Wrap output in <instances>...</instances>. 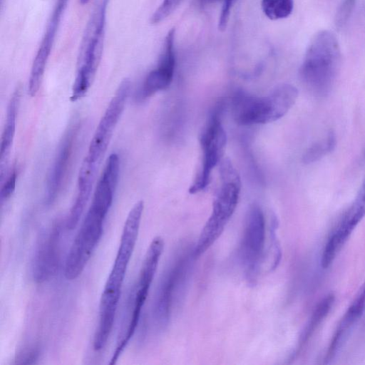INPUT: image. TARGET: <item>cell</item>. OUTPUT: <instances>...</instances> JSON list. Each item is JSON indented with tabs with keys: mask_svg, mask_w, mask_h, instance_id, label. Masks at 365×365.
<instances>
[{
	"mask_svg": "<svg viewBox=\"0 0 365 365\" xmlns=\"http://www.w3.org/2000/svg\"><path fill=\"white\" fill-rule=\"evenodd\" d=\"M182 0H163L150 19L152 24H158L168 17Z\"/></svg>",
	"mask_w": 365,
	"mask_h": 365,
	"instance_id": "obj_23",
	"label": "cell"
},
{
	"mask_svg": "<svg viewBox=\"0 0 365 365\" xmlns=\"http://www.w3.org/2000/svg\"><path fill=\"white\" fill-rule=\"evenodd\" d=\"M227 135L218 113H213L207 120L200 137L202 153V165L199 173L189 189L195 194L205 189L209 185L213 168L223 158Z\"/></svg>",
	"mask_w": 365,
	"mask_h": 365,
	"instance_id": "obj_9",
	"label": "cell"
},
{
	"mask_svg": "<svg viewBox=\"0 0 365 365\" xmlns=\"http://www.w3.org/2000/svg\"><path fill=\"white\" fill-rule=\"evenodd\" d=\"M21 92L16 89L7 106L6 120L3 128L0 148V175H4L9 158L15 132L17 113L20 103Z\"/></svg>",
	"mask_w": 365,
	"mask_h": 365,
	"instance_id": "obj_18",
	"label": "cell"
},
{
	"mask_svg": "<svg viewBox=\"0 0 365 365\" xmlns=\"http://www.w3.org/2000/svg\"><path fill=\"white\" fill-rule=\"evenodd\" d=\"M336 146V135L329 131L326 137L313 143L304 152L302 160L306 164L316 162L331 152Z\"/></svg>",
	"mask_w": 365,
	"mask_h": 365,
	"instance_id": "obj_20",
	"label": "cell"
},
{
	"mask_svg": "<svg viewBox=\"0 0 365 365\" xmlns=\"http://www.w3.org/2000/svg\"><path fill=\"white\" fill-rule=\"evenodd\" d=\"M175 32L174 28L168 32L157 66L148 73L136 94L138 100H145L171 83L175 68Z\"/></svg>",
	"mask_w": 365,
	"mask_h": 365,
	"instance_id": "obj_15",
	"label": "cell"
},
{
	"mask_svg": "<svg viewBox=\"0 0 365 365\" xmlns=\"http://www.w3.org/2000/svg\"><path fill=\"white\" fill-rule=\"evenodd\" d=\"M235 0H223L221 14L218 21V28L220 31L225 30L229 20L230 11Z\"/></svg>",
	"mask_w": 365,
	"mask_h": 365,
	"instance_id": "obj_27",
	"label": "cell"
},
{
	"mask_svg": "<svg viewBox=\"0 0 365 365\" xmlns=\"http://www.w3.org/2000/svg\"><path fill=\"white\" fill-rule=\"evenodd\" d=\"M201 6H207L216 2H218L220 0H199ZM223 1V0H222Z\"/></svg>",
	"mask_w": 365,
	"mask_h": 365,
	"instance_id": "obj_28",
	"label": "cell"
},
{
	"mask_svg": "<svg viewBox=\"0 0 365 365\" xmlns=\"http://www.w3.org/2000/svg\"><path fill=\"white\" fill-rule=\"evenodd\" d=\"M164 249L161 237L151 241L143 259L137 283L128 302V314L116 341L109 364H115L125 350L138 327L141 311L146 301L150 287L155 277L159 260Z\"/></svg>",
	"mask_w": 365,
	"mask_h": 365,
	"instance_id": "obj_7",
	"label": "cell"
},
{
	"mask_svg": "<svg viewBox=\"0 0 365 365\" xmlns=\"http://www.w3.org/2000/svg\"><path fill=\"white\" fill-rule=\"evenodd\" d=\"M130 88L131 83L128 78L119 84L98 123L84 160L98 166L123 112Z\"/></svg>",
	"mask_w": 365,
	"mask_h": 365,
	"instance_id": "obj_10",
	"label": "cell"
},
{
	"mask_svg": "<svg viewBox=\"0 0 365 365\" xmlns=\"http://www.w3.org/2000/svg\"><path fill=\"white\" fill-rule=\"evenodd\" d=\"M110 0H96L80 43L71 100L76 101L89 90L99 66L104 46L106 14Z\"/></svg>",
	"mask_w": 365,
	"mask_h": 365,
	"instance_id": "obj_4",
	"label": "cell"
},
{
	"mask_svg": "<svg viewBox=\"0 0 365 365\" xmlns=\"http://www.w3.org/2000/svg\"><path fill=\"white\" fill-rule=\"evenodd\" d=\"M77 129L76 125L70 126L59 144L46 182V202L48 205L56 200L61 189L75 145Z\"/></svg>",
	"mask_w": 365,
	"mask_h": 365,
	"instance_id": "obj_16",
	"label": "cell"
},
{
	"mask_svg": "<svg viewBox=\"0 0 365 365\" xmlns=\"http://www.w3.org/2000/svg\"><path fill=\"white\" fill-rule=\"evenodd\" d=\"M265 245V219L261 207L252 205L247 212L240 244V257L246 279L254 284L258 276Z\"/></svg>",
	"mask_w": 365,
	"mask_h": 365,
	"instance_id": "obj_8",
	"label": "cell"
},
{
	"mask_svg": "<svg viewBox=\"0 0 365 365\" xmlns=\"http://www.w3.org/2000/svg\"><path fill=\"white\" fill-rule=\"evenodd\" d=\"M40 349L38 345H29L20 349L15 355V364H31L38 360Z\"/></svg>",
	"mask_w": 365,
	"mask_h": 365,
	"instance_id": "obj_24",
	"label": "cell"
},
{
	"mask_svg": "<svg viewBox=\"0 0 365 365\" xmlns=\"http://www.w3.org/2000/svg\"><path fill=\"white\" fill-rule=\"evenodd\" d=\"M297 97V88L288 83L277 86L265 96L240 93L232 100L233 118L242 125L271 123L283 117Z\"/></svg>",
	"mask_w": 365,
	"mask_h": 365,
	"instance_id": "obj_6",
	"label": "cell"
},
{
	"mask_svg": "<svg viewBox=\"0 0 365 365\" xmlns=\"http://www.w3.org/2000/svg\"><path fill=\"white\" fill-rule=\"evenodd\" d=\"M188 263V257L182 256L160 281L153 304V317L160 327H165L169 322L175 294L186 277Z\"/></svg>",
	"mask_w": 365,
	"mask_h": 365,
	"instance_id": "obj_14",
	"label": "cell"
},
{
	"mask_svg": "<svg viewBox=\"0 0 365 365\" xmlns=\"http://www.w3.org/2000/svg\"><path fill=\"white\" fill-rule=\"evenodd\" d=\"M263 13L271 20L288 17L294 8V0H262Z\"/></svg>",
	"mask_w": 365,
	"mask_h": 365,
	"instance_id": "obj_21",
	"label": "cell"
},
{
	"mask_svg": "<svg viewBox=\"0 0 365 365\" xmlns=\"http://www.w3.org/2000/svg\"><path fill=\"white\" fill-rule=\"evenodd\" d=\"M219 165L221 186L214 200L211 214L193 249L195 259L204 254L220 237L238 203L241 181L237 170L228 158H222Z\"/></svg>",
	"mask_w": 365,
	"mask_h": 365,
	"instance_id": "obj_5",
	"label": "cell"
},
{
	"mask_svg": "<svg viewBox=\"0 0 365 365\" xmlns=\"http://www.w3.org/2000/svg\"><path fill=\"white\" fill-rule=\"evenodd\" d=\"M97 169L98 165L83 160L78 177L76 196L65 220V227L68 230L77 226L83 212L91 196Z\"/></svg>",
	"mask_w": 365,
	"mask_h": 365,
	"instance_id": "obj_17",
	"label": "cell"
},
{
	"mask_svg": "<svg viewBox=\"0 0 365 365\" xmlns=\"http://www.w3.org/2000/svg\"><path fill=\"white\" fill-rule=\"evenodd\" d=\"M356 0H343L336 15L338 26H343L349 19L353 11Z\"/></svg>",
	"mask_w": 365,
	"mask_h": 365,
	"instance_id": "obj_26",
	"label": "cell"
},
{
	"mask_svg": "<svg viewBox=\"0 0 365 365\" xmlns=\"http://www.w3.org/2000/svg\"><path fill=\"white\" fill-rule=\"evenodd\" d=\"M68 1L56 0L31 65L28 84V93L31 96H35L39 91L56 33Z\"/></svg>",
	"mask_w": 365,
	"mask_h": 365,
	"instance_id": "obj_13",
	"label": "cell"
},
{
	"mask_svg": "<svg viewBox=\"0 0 365 365\" xmlns=\"http://www.w3.org/2000/svg\"><path fill=\"white\" fill-rule=\"evenodd\" d=\"M16 176L17 174L16 169L14 168L1 185L0 194L1 204L6 201L14 192L16 182Z\"/></svg>",
	"mask_w": 365,
	"mask_h": 365,
	"instance_id": "obj_25",
	"label": "cell"
},
{
	"mask_svg": "<svg viewBox=\"0 0 365 365\" xmlns=\"http://www.w3.org/2000/svg\"><path fill=\"white\" fill-rule=\"evenodd\" d=\"M341 57L332 32L322 30L314 36L299 69L302 81L312 93L318 96L329 93L339 72Z\"/></svg>",
	"mask_w": 365,
	"mask_h": 365,
	"instance_id": "obj_3",
	"label": "cell"
},
{
	"mask_svg": "<svg viewBox=\"0 0 365 365\" xmlns=\"http://www.w3.org/2000/svg\"><path fill=\"white\" fill-rule=\"evenodd\" d=\"M143 210V201L137 202L130 210L123 228L117 254L100 299L98 323L93 342V349L96 351L106 346L112 331L122 287L138 240Z\"/></svg>",
	"mask_w": 365,
	"mask_h": 365,
	"instance_id": "obj_1",
	"label": "cell"
},
{
	"mask_svg": "<svg viewBox=\"0 0 365 365\" xmlns=\"http://www.w3.org/2000/svg\"><path fill=\"white\" fill-rule=\"evenodd\" d=\"M365 216V178L351 205L345 211L322 252L321 264L327 268L334 261L356 226Z\"/></svg>",
	"mask_w": 365,
	"mask_h": 365,
	"instance_id": "obj_12",
	"label": "cell"
},
{
	"mask_svg": "<svg viewBox=\"0 0 365 365\" xmlns=\"http://www.w3.org/2000/svg\"><path fill=\"white\" fill-rule=\"evenodd\" d=\"M90 0H79V3L81 5H85L89 2Z\"/></svg>",
	"mask_w": 365,
	"mask_h": 365,
	"instance_id": "obj_29",
	"label": "cell"
},
{
	"mask_svg": "<svg viewBox=\"0 0 365 365\" xmlns=\"http://www.w3.org/2000/svg\"><path fill=\"white\" fill-rule=\"evenodd\" d=\"M62 222L61 220H56L38 239L31 265L32 277L36 283L47 281L58 271Z\"/></svg>",
	"mask_w": 365,
	"mask_h": 365,
	"instance_id": "obj_11",
	"label": "cell"
},
{
	"mask_svg": "<svg viewBox=\"0 0 365 365\" xmlns=\"http://www.w3.org/2000/svg\"><path fill=\"white\" fill-rule=\"evenodd\" d=\"M364 309L365 283L341 319L347 324L353 326L360 318Z\"/></svg>",
	"mask_w": 365,
	"mask_h": 365,
	"instance_id": "obj_22",
	"label": "cell"
},
{
	"mask_svg": "<svg viewBox=\"0 0 365 365\" xmlns=\"http://www.w3.org/2000/svg\"><path fill=\"white\" fill-rule=\"evenodd\" d=\"M334 302V296L329 294L316 307L313 314L300 337L299 346H302L310 337L324 318L328 314Z\"/></svg>",
	"mask_w": 365,
	"mask_h": 365,
	"instance_id": "obj_19",
	"label": "cell"
},
{
	"mask_svg": "<svg viewBox=\"0 0 365 365\" xmlns=\"http://www.w3.org/2000/svg\"><path fill=\"white\" fill-rule=\"evenodd\" d=\"M115 190V187L106 181L98 182L91 206L66 259L64 274L67 279H75L81 274L101 240Z\"/></svg>",
	"mask_w": 365,
	"mask_h": 365,
	"instance_id": "obj_2",
	"label": "cell"
}]
</instances>
